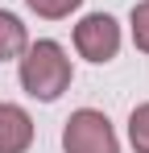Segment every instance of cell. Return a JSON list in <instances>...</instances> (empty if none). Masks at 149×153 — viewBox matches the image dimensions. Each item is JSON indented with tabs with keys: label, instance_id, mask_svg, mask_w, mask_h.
Wrapping results in <instances>:
<instances>
[{
	"label": "cell",
	"instance_id": "cell-1",
	"mask_svg": "<svg viewBox=\"0 0 149 153\" xmlns=\"http://www.w3.org/2000/svg\"><path fill=\"white\" fill-rule=\"evenodd\" d=\"M21 87L33 100H58L66 87H71V58L62 54L58 42H33L25 46L21 58Z\"/></svg>",
	"mask_w": 149,
	"mask_h": 153
},
{
	"label": "cell",
	"instance_id": "cell-2",
	"mask_svg": "<svg viewBox=\"0 0 149 153\" xmlns=\"http://www.w3.org/2000/svg\"><path fill=\"white\" fill-rule=\"evenodd\" d=\"M62 149L66 153H120L116 132L108 124V116L95 108H79L62 128Z\"/></svg>",
	"mask_w": 149,
	"mask_h": 153
},
{
	"label": "cell",
	"instance_id": "cell-3",
	"mask_svg": "<svg viewBox=\"0 0 149 153\" xmlns=\"http://www.w3.org/2000/svg\"><path fill=\"white\" fill-rule=\"evenodd\" d=\"M74 50L83 54L87 62H108L120 50V25L108 13H91L74 25Z\"/></svg>",
	"mask_w": 149,
	"mask_h": 153
},
{
	"label": "cell",
	"instance_id": "cell-4",
	"mask_svg": "<svg viewBox=\"0 0 149 153\" xmlns=\"http://www.w3.org/2000/svg\"><path fill=\"white\" fill-rule=\"evenodd\" d=\"M33 145V120L17 103H0V153H25Z\"/></svg>",
	"mask_w": 149,
	"mask_h": 153
},
{
	"label": "cell",
	"instance_id": "cell-5",
	"mask_svg": "<svg viewBox=\"0 0 149 153\" xmlns=\"http://www.w3.org/2000/svg\"><path fill=\"white\" fill-rule=\"evenodd\" d=\"M25 46H29V37H25V25L13 17V13H4L0 8V62H8V58H21Z\"/></svg>",
	"mask_w": 149,
	"mask_h": 153
},
{
	"label": "cell",
	"instance_id": "cell-6",
	"mask_svg": "<svg viewBox=\"0 0 149 153\" xmlns=\"http://www.w3.org/2000/svg\"><path fill=\"white\" fill-rule=\"evenodd\" d=\"M128 141H133L137 153H149V103L133 108V116H128Z\"/></svg>",
	"mask_w": 149,
	"mask_h": 153
},
{
	"label": "cell",
	"instance_id": "cell-7",
	"mask_svg": "<svg viewBox=\"0 0 149 153\" xmlns=\"http://www.w3.org/2000/svg\"><path fill=\"white\" fill-rule=\"evenodd\" d=\"M25 4H29L37 17H46V21H62V17H71L83 0H25Z\"/></svg>",
	"mask_w": 149,
	"mask_h": 153
},
{
	"label": "cell",
	"instance_id": "cell-8",
	"mask_svg": "<svg viewBox=\"0 0 149 153\" xmlns=\"http://www.w3.org/2000/svg\"><path fill=\"white\" fill-rule=\"evenodd\" d=\"M133 42L141 54H149V0L133 4Z\"/></svg>",
	"mask_w": 149,
	"mask_h": 153
}]
</instances>
